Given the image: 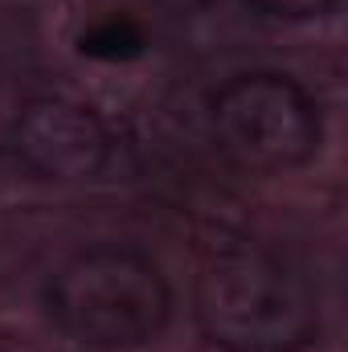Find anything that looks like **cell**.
Wrapping results in <instances>:
<instances>
[{"label": "cell", "instance_id": "obj_2", "mask_svg": "<svg viewBox=\"0 0 348 352\" xmlns=\"http://www.w3.org/2000/svg\"><path fill=\"white\" fill-rule=\"evenodd\" d=\"M50 320L87 349L119 352L152 344L173 316V287L144 250L94 242L45 278Z\"/></svg>", "mask_w": 348, "mask_h": 352}, {"label": "cell", "instance_id": "obj_5", "mask_svg": "<svg viewBox=\"0 0 348 352\" xmlns=\"http://www.w3.org/2000/svg\"><path fill=\"white\" fill-rule=\"evenodd\" d=\"M78 45H83V54L107 58V62L135 58V54H144V29L135 21H127V16H107V21L90 25Z\"/></svg>", "mask_w": 348, "mask_h": 352}, {"label": "cell", "instance_id": "obj_4", "mask_svg": "<svg viewBox=\"0 0 348 352\" xmlns=\"http://www.w3.org/2000/svg\"><path fill=\"white\" fill-rule=\"evenodd\" d=\"M12 135L21 160L50 180H98L115 160V135L107 119L70 94L29 98L17 115Z\"/></svg>", "mask_w": 348, "mask_h": 352}, {"label": "cell", "instance_id": "obj_6", "mask_svg": "<svg viewBox=\"0 0 348 352\" xmlns=\"http://www.w3.org/2000/svg\"><path fill=\"white\" fill-rule=\"evenodd\" d=\"M266 16H283V21H307V16H324L332 12L340 0H250Z\"/></svg>", "mask_w": 348, "mask_h": 352}, {"label": "cell", "instance_id": "obj_1", "mask_svg": "<svg viewBox=\"0 0 348 352\" xmlns=\"http://www.w3.org/2000/svg\"><path fill=\"white\" fill-rule=\"evenodd\" d=\"M193 316L221 352H307L320 336L312 278L274 250H226L201 266Z\"/></svg>", "mask_w": 348, "mask_h": 352}, {"label": "cell", "instance_id": "obj_3", "mask_svg": "<svg viewBox=\"0 0 348 352\" xmlns=\"http://www.w3.org/2000/svg\"><path fill=\"white\" fill-rule=\"evenodd\" d=\"M217 148L250 173H287L307 164L324 144V115L291 74L246 70L209 98Z\"/></svg>", "mask_w": 348, "mask_h": 352}, {"label": "cell", "instance_id": "obj_7", "mask_svg": "<svg viewBox=\"0 0 348 352\" xmlns=\"http://www.w3.org/2000/svg\"><path fill=\"white\" fill-rule=\"evenodd\" d=\"M0 352H8V349H4V344H0Z\"/></svg>", "mask_w": 348, "mask_h": 352}]
</instances>
